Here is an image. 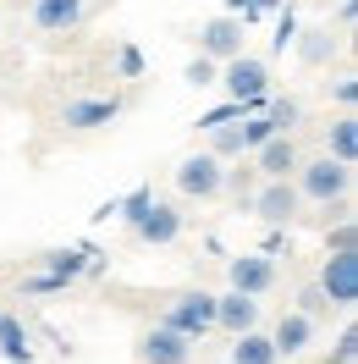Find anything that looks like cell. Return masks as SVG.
<instances>
[{
    "instance_id": "1",
    "label": "cell",
    "mask_w": 358,
    "mask_h": 364,
    "mask_svg": "<svg viewBox=\"0 0 358 364\" xmlns=\"http://www.w3.org/2000/svg\"><path fill=\"white\" fill-rule=\"evenodd\" d=\"M347 188H353V166H342V160H331V155L298 171V193H309V199H320V205H342Z\"/></svg>"
},
{
    "instance_id": "2",
    "label": "cell",
    "mask_w": 358,
    "mask_h": 364,
    "mask_svg": "<svg viewBox=\"0 0 358 364\" xmlns=\"http://www.w3.org/2000/svg\"><path fill=\"white\" fill-rule=\"evenodd\" d=\"M166 326L182 331L188 342H199L204 331H215V298L210 293H182L171 309H166Z\"/></svg>"
},
{
    "instance_id": "3",
    "label": "cell",
    "mask_w": 358,
    "mask_h": 364,
    "mask_svg": "<svg viewBox=\"0 0 358 364\" xmlns=\"http://www.w3.org/2000/svg\"><path fill=\"white\" fill-rule=\"evenodd\" d=\"M221 177H226V166H221V155H188L177 166V188L188 193V199H215L221 193Z\"/></svg>"
},
{
    "instance_id": "4",
    "label": "cell",
    "mask_w": 358,
    "mask_h": 364,
    "mask_svg": "<svg viewBox=\"0 0 358 364\" xmlns=\"http://www.w3.org/2000/svg\"><path fill=\"white\" fill-rule=\"evenodd\" d=\"M320 293L331 298V304H342V309L358 298V249L353 254H331V259H325V271H320Z\"/></svg>"
},
{
    "instance_id": "5",
    "label": "cell",
    "mask_w": 358,
    "mask_h": 364,
    "mask_svg": "<svg viewBox=\"0 0 358 364\" xmlns=\"http://www.w3.org/2000/svg\"><path fill=\"white\" fill-rule=\"evenodd\" d=\"M199 55L210 61H232V55H243V23L226 11V17H210L199 33Z\"/></svg>"
},
{
    "instance_id": "6",
    "label": "cell",
    "mask_w": 358,
    "mask_h": 364,
    "mask_svg": "<svg viewBox=\"0 0 358 364\" xmlns=\"http://www.w3.org/2000/svg\"><path fill=\"white\" fill-rule=\"evenodd\" d=\"M276 287V259L270 254H243V259H232V293H248L259 298Z\"/></svg>"
},
{
    "instance_id": "7",
    "label": "cell",
    "mask_w": 358,
    "mask_h": 364,
    "mask_svg": "<svg viewBox=\"0 0 358 364\" xmlns=\"http://www.w3.org/2000/svg\"><path fill=\"white\" fill-rule=\"evenodd\" d=\"M221 83H226V94H232V100H259V94H265V83H270V72H265V61H254V55H232Z\"/></svg>"
},
{
    "instance_id": "8",
    "label": "cell",
    "mask_w": 358,
    "mask_h": 364,
    "mask_svg": "<svg viewBox=\"0 0 358 364\" xmlns=\"http://www.w3.org/2000/svg\"><path fill=\"white\" fill-rule=\"evenodd\" d=\"M254 210L265 215L270 227H281V221H292L298 215V188H292L287 177H270L259 193H254Z\"/></svg>"
},
{
    "instance_id": "9",
    "label": "cell",
    "mask_w": 358,
    "mask_h": 364,
    "mask_svg": "<svg viewBox=\"0 0 358 364\" xmlns=\"http://www.w3.org/2000/svg\"><path fill=\"white\" fill-rule=\"evenodd\" d=\"M215 326H226L232 337H243V331H254V326H259V304H254L248 293L215 298Z\"/></svg>"
},
{
    "instance_id": "10",
    "label": "cell",
    "mask_w": 358,
    "mask_h": 364,
    "mask_svg": "<svg viewBox=\"0 0 358 364\" xmlns=\"http://www.w3.org/2000/svg\"><path fill=\"white\" fill-rule=\"evenodd\" d=\"M188 348H193V342L182 337V331L160 326V331H149V337H143V348H138V353H143V364H188Z\"/></svg>"
},
{
    "instance_id": "11",
    "label": "cell",
    "mask_w": 358,
    "mask_h": 364,
    "mask_svg": "<svg viewBox=\"0 0 358 364\" xmlns=\"http://www.w3.org/2000/svg\"><path fill=\"white\" fill-rule=\"evenodd\" d=\"M133 227H138V237H143V243H177L182 215H177L171 205H149V210H143V215L133 221Z\"/></svg>"
},
{
    "instance_id": "12",
    "label": "cell",
    "mask_w": 358,
    "mask_h": 364,
    "mask_svg": "<svg viewBox=\"0 0 358 364\" xmlns=\"http://www.w3.org/2000/svg\"><path fill=\"white\" fill-rule=\"evenodd\" d=\"M309 337H314V320L298 309V315H281V326H276V359H298L303 348H309Z\"/></svg>"
},
{
    "instance_id": "13",
    "label": "cell",
    "mask_w": 358,
    "mask_h": 364,
    "mask_svg": "<svg viewBox=\"0 0 358 364\" xmlns=\"http://www.w3.org/2000/svg\"><path fill=\"white\" fill-rule=\"evenodd\" d=\"M33 23L45 33H67L83 23V0H33Z\"/></svg>"
},
{
    "instance_id": "14",
    "label": "cell",
    "mask_w": 358,
    "mask_h": 364,
    "mask_svg": "<svg viewBox=\"0 0 358 364\" xmlns=\"http://www.w3.org/2000/svg\"><path fill=\"white\" fill-rule=\"evenodd\" d=\"M116 111H121V100H72L67 105V127H105V122H116Z\"/></svg>"
},
{
    "instance_id": "15",
    "label": "cell",
    "mask_w": 358,
    "mask_h": 364,
    "mask_svg": "<svg viewBox=\"0 0 358 364\" xmlns=\"http://www.w3.org/2000/svg\"><path fill=\"white\" fill-rule=\"evenodd\" d=\"M259 171H265V177H287V171H298V149H292L287 133H276V138L259 144Z\"/></svg>"
},
{
    "instance_id": "16",
    "label": "cell",
    "mask_w": 358,
    "mask_h": 364,
    "mask_svg": "<svg viewBox=\"0 0 358 364\" xmlns=\"http://www.w3.org/2000/svg\"><path fill=\"white\" fill-rule=\"evenodd\" d=\"M232 364H276V342L259 337V331H243L232 348Z\"/></svg>"
},
{
    "instance_id": "17",
    "label": "cell",
    "mask_w": 358,
    "mask_h": 364,
    "mask_svg": "<svg viewBox=\"0 0 358 364\" xmlns=\"http://www.w3.org/2000/svg\"><path fill=\"white\" fill-rule=\"evenodd\" d=\"M353 155H358V122L342 116V122H331V160L353 166Z\"/></svg>"
},
{
    "instance_id": "18",
    "label": "cell",
    "mask_w": 358,
    "mask_h": 364,
    "mask_svg": "<svg viewBox=\"0 0 358 364\" xmlns=\"http://www.w3.org/2000/svg\"><path fill=\"white\" fill-rule=\"evenodd\" d=\"M0 353H6L11 364H28V353H33V348H28V331L11 315H0Z\"/></svg>"
},
{
    "instance_id": "19",
    "label": "cell",
    "mask_w": 358,
    "mask_h": 364,
    "mask_svg": "<svg viewBox=\"0 0 358 364\" xmlns=\"http://www.w3.org/2000/svg\"><path fill=\"white\" fill-rule=\"evenodd\" d=\"M248 144H243V127H215V138H210V155H243Z\"/></svg>"
},
{
    "instance_id": "20",
    "label": "cell",
    "mask_w": 358,
    "mask_h": 364,
    "mask_svg": "<svg viewBox=\"0 0 358 364\" xmlns=\"http://www.w3.org/2000/svg\"><path fill=\"white\" fill-rule=\"evenodd\" d=\"M325 243H331V254H353V249H358V227L342 215V221H336V232L325 237Z\"/></svg>"
},
{
    "instance_id": "21",
    "label": "cell",
    "mask_w": 358,
    "mask_h": 364,
    "mask_svg": "<svg viewBox=\"0 0 358 364\" xmlns=\"http://www.w3.org/2000/svg\"><path fill=\"white\" fill-rule=\"evenodd\" d=\"M265 11H276V0H232V17H237V23H254V17H265Z\"/></svg>"
},
{
    "instance_id": "22",
    "label": "cell",
    "mask_w": 358,
    "mask_h": 364,
    "mask_svg": "<svg viewBox=\"0 0 358 364\" xmlns=\"http://www.w3.org/2000/svg\"><path fill=\"white\" fill-rule=\"evenodd\" d=\"M77 271H83V254H50V276L55 282H72Z\"/></svg>"
},
{
    "instance_id": "23",
    "label": "cell",
    "mask_w": 358,
    "mask_h": 364,
    "mask_svg": "<svg viewBox=\"0 0 358 364\" xmlns=\"http://www.w3.org/2000/svg\"><path fill=\"white\" fill-rule=\"evenodd\" d=\"M270 127H276V133H287L292 122H298V105H292V100H276V105H270V116H265Z\"/></svg>"
},
{
    "instance_id": "24",
    "label": "cell",
    "mask_w": 358,
    "mask_h": 364,
    "mask_svg": "<svg viewBox=\"0 0 358 364\" xmlns=\"http://www.w3.org/2000/svg\"><path fill=\"white\" fill-rule=\"evenodd\" d=\"M265 138H276V127H270L265 116H254V122H243V144H248V149H259Z\"/></svg>"
},
{
    "instance_id": "25",
    "label": "cell",
    "mask_w": 358,
    "mask_h": 364,
    "mask_svg": "<svg viewBox=\"0 0 358 364\" xmlns=\"http://www.w3.org/2000/svg\"><path fill=\"white\" fill-rule=\"evenodd\" d=\"M210 77H215V61H210V55H193V61H188V83H193V89H204Z\"/></svg>"
},
{
    "instance_id": "26",
    "label": "cell",
    "mask_w": 358,
    "mask_h": 364,
    "mask_svg": "<svg viewBox=\"0 0 358 364\" xmlns=\"http://www.w3.org/2000/svg\"><path fill=\"white\" fill-rule=\"evenodd\" d=\"M353 359H358V331L347 326V331L336 337V364H353Z\"/></svg>"
},
{
    "instance_id": "27",
    "label": "cell",
    "mask_w": 358,
    "mask_h": 364,
    "mask_svg": "<svg viewBox=\"0 0 358 364\" xmlns=\"http://www.w3.org/2000/svg\"><path fill=\"white\" fill-rule=\"evenodd\" d=\"M116 67H121V77H138V72H143V55H138V45H121Z\"/></svg>"
},
{
    "instance_id": "28",
    "label": "cell",
    "mask_w": 358,
    "mask_h": 364,
    "mask_svg": "<svg viewBox=\"0 0 358 364\" xmlns=\"http://www.w3.org/2000/svg\"><path fill=\"white\" fill-rule=\"evenodd\" d=\"M149 205H155V193H149V188H138V193H127V205H121V210H127V221H138Z\"/></svg>"
},
{
    "instance_id": "29",
    "label": "cell",
    "mask_w": 358,
    "mask_h": 364,
    "mask_svg": "<svg viewBox=\"0 0 358 364\" xmlns=\"http://www.w3.org/2000/svg\"><path fill=\"white\" fill-rule=\"evenodd\" d=\"M325 309H331V298H325V293H320V282H314V287H309V293H303V315H325Z\"/></svg>"
},
{
    "instance_id": "30",
    "label": "cell",
    "mask_w": 358,
    "mask_h": 364,
    "mask_svg": "<svg viewBox=\"0 0 358 364\" xmlns=\"http://www.w3.org/2000/svg\"><path fill=\"white\" fill-rule=\"evenodd\" d=\"M292 33H298V23H292V11H287V17L276 23V50H287V45H292Z\"/></svg>"
},
{
    "instance_id": "31",
    "label": "cell",
    "mask_w": 358,
    "mask_h": 364,
    "mask_svg": "<svg viewBox=\"0 0 358 364\" xmlns=\"http://www.w3.org/2000/svg\"><path fill=\"white\" fill-rule=\"evenodd\" d=\"M325 39L331 33H314V45H303V61H325Z\"/></svg>"
},
{
    "instance_id": "32",
    "label": "cell",
    "mask_w": 358,
    "mask_h": 364,
    "mask_svg": "<svg viewBox=\"0 0 358 364\" xmlns=\"http://www.w3.org/2000/svg\"><path fill=\"white\" fill-rule=\"evenodd\" d=\"M336 100L353 111V100H358V83H353V77H342V83H336Z\"/></svg>"
}]
</instances>
